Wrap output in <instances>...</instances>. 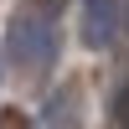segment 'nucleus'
Here are the masks:
<instances>
[{
  "instance_id": "nucleus-1",
  "label": "nucleus",
  "mask_w": 129,
  "mask_h": 129,
  "mask_svg": "<svg viewBox=\"0 0 129 129\" xmlns=\"http://www.w3.org/2000/svg\"><path fill=\"white\" fill-rule=\"evenodd\" d=\"M10 47H16V62H26V67H47L57 57V36L41 16H21L10 31Z\"/></svg>"
},
{
  "instance_id": "nucleus-2",
  "label": "nucleus",
  "mask_w": 129,
  "mask_h": 129,
  "mask_svg": "<svg viewBox=\"0 0 129 129\" xmlns=\"http://www.w3.org/2000/svg\"><path fill=\"white\" fill-rule=\"evenodd\" d=\"M119 36V0H83V41L93 52H109Z\"/></svg>"
}]
</instances>
